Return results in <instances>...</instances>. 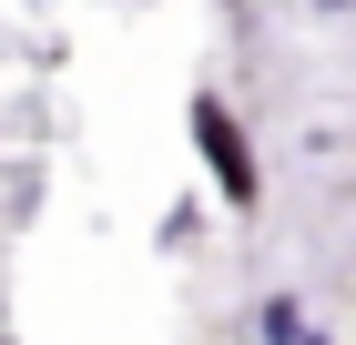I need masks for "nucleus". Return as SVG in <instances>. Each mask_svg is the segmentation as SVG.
<instances>
[{
    "mask_svg": "<svg viewBox=\"0 0 356 345\" xmlns=\"http://www.w3.org/2000/svg\"><path fill=\"white\" fill-rule=\"evenodd\" d=\"M193 133H204V153H214L224 193H234V203H254V162H245V142H234V122H224V102H193Z\"/></svg>",
    "mask_w": 356,
    "mask_h": 345,
    "instance_id": "obj_1",
    "label": "nucleus"
}]
</instances>
